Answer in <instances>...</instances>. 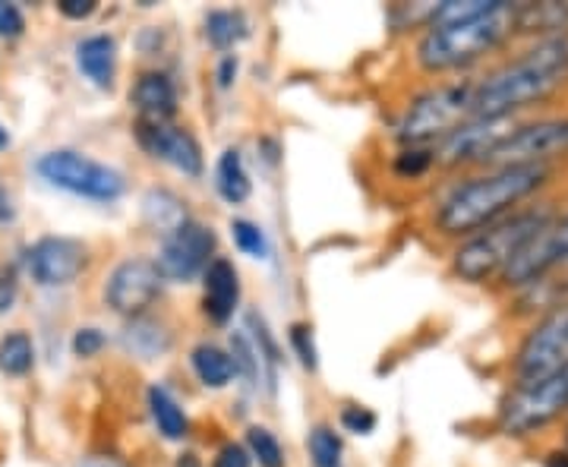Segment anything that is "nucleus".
<instances>
[{"mask_svg": "<svg viewBox=\"0 0 568 467\" xmlns=\"http://www.w3.org/2000/svg\"><path fill=\"white\" fill-rule=\"evenodd\" d=\"M568 82V39L534 41L511 61L477 80L474 121H508L530 104L547 102Z\"/></svg>", "mask_w": 568, "mask_h": 467, "instance_id": "1", "label": "nucleus"}, {"mask_svg": "<svg viewBox=\"0 0 568 467\" xmlns=\"http://www.w3.org/2000/svg\"><path fill=\"white\" fill-rule=\"evenodd\" d=\"M552 167H487L484 174L458 183L436 209V231L446 237H470L489 224L503 222L518 205L540 193Z\"/></svg>", "mask_w": 568, "mask_h": 467, "instance_id": "2", "label": "nucleus"}, {"mask_svg": "<svg viewBox=\"0 0 568 467\" xmlns=\"http://www.w3.org/2000/svg\"><path fill=\"white\" fill-rule=\"evenodd\" d=\"M515 35V3L499 0L489 13L426 29L417 41V63L426 73H455L487 58Z\"/></svg>", "mask_w": 568, "mask_h": 467, "instance_id": "3", "label": "nucleus"}, {"mask_svg": "<svg viewBox=\"0 0 568 467\" xmlns=\"http://www.w3.org/2000/svg\"><path fill=\"white\" fill-rule=\"evenodd\" d=\"M556 219L549 205H530L518 209L503 222L489 224L484 231L470 234L452 256L455 275L467 285H484L489 278H499L508 263Z\"/></svg>", "mask_w": 568, "mask_h": 467, "instance_id": "4", "label": "nucleus"}, {"mask_svg": "<svg viewBox=\"0 0 568 467\" xmlns=\"http://www.w3.org/2000/svg\"><path fill=\"white\" fill-rule=\"evenodd\" d=\"M474 92L477 80L443 82L420 92L398 123V143L429 149L448 140L458 126L474 121Z\"/></svg>", "mask_w": 568, "mask_h": 467, "instance_id": "5", "label": "nucleus"}, {"mask_svg": "<svg viewBox=\"0 0 568 467\" xmlns=\"http://www.w3.org/2000/svg\"><path fill=\"white\" fill-rule=\"evenodd\" d=\"M562 414H568V366L537 383H515L499 405V429L511 439H525Z\"/></svg>", "mask_w": 568, "mask_h": 467, "instance_id": "6", "label": "nucleus"}, {"mask_svg": "<svg viewBox=\"0 0 568 467\" xmlns=\"http://www.w3.org/2000/svg\"><path fill=\"white\" fill-rule=\"evenodd\" d=\"M36 171L41 174V181H48L51 186H58L63 193H73L82 200H95V203H114L121 200L126 181L118 167L99 162L85 152L77 149H54L44 152L36 164Z\"/></svg>", "mask_w": 568, "mask_h": 467, "instance_id": "7", "label": "nucleus"}, {"mask_svg": "<svg viewBox=\"0 0 568 467\" xmlns=\"http://www.w3.org/2000/svg\"><path fill=\"white\" fill-rule=\"evenodd\" d=\"M559 159H568V118H544L511 126L480 167H552Z\"/></svg>", "mask_w": 568, "mask_h": 467, "instance_id": "8", "label": "nucleus"}, {"mask_svg": "<svg viewBox=\"0 0 568 467\" xmlns=\"http://www.w3.org/2000/svg\"><path fill=\"white\" fill-rule=\"evenodd\" d=\"M568 366V301L552 306L544 319H537L534 328L521 338L515 351L511 373L515 383H537Z\"/></svg>", "mask_w": 568, "mask_h": 467, "instance_id": "9", "label": "nucleus"}, {"mask_svg": "<svg viewBox=\"0 0 568 467\" xmlns=\"http://www.w3.org/2000/svg\"><path fill=\"white\" fill-rule=\"evenodd\" d=\"M215 246H219V237L209 224L190 219L186 224H181L174 234L162 237V246H159V272H162L164 282H174V285H186L193 282L196 275H203L205 268L215 260Z\"/></svg>", "mask_w": 568, "mask_h": 467, "instance_id": "10", "label": "nucleus"}, {"mask_svg": "<svg viewBox=\"0 0 568 467\" xmlns=\"http://www.w3.org/2000/svg\"><path fill=\"white\" fill-rule=\"evenodd\" d=\"M164 278L159 272L155 260L145 256H130L111 268L108 282H104V304L111 306L123 319H136L145 316L149 306L162 297Z\"/></svg>", "mask_w": 568, "mask_h": 467, "instance_id": "11", "label": "nucleus"}, {"mask_svg": "<svg viewBox=\"0 0 568 467\" xmlns=\"http://www.w3.org/2000/svg\"><path fill=\"white\" fill-rule=\"evenodd\" d=\"M568 263V212L556 215L552 222L530 241L499 275V282L506 287H528L544 282L552 268Z\"/></svg>", "mask_w": 568, "mask_h": 467, "instance_id": "12", "label": "nucleus"}, {"mask_svg": "<svg viewBox=\"0 0 568 467\" xmlns=\"http://www.w3.org/2000/svg\"><path fill=\"white\" fill-rule=\"evenodd\" d=\"M26 268L39 287H67L89 268V250L73 237H41L29 246Z\"/></svg>", "mask_w": 568, "mask_h": 467, "instance_id": "13", "label": "nucleus"}, {"mask_svg": "<svg viewBox=\"0 0 568 467\" xmlns=\"http://www.w3.org/2000/svg\"><path fill=\"white\" fill-rule=\"evenodd\" d=\"M136 143L155 159V162L171 164L174 171H181L186 177H200L203 174V145L196 143V136L178 126V123H142L136 121Z\"/></svg>", "mask_w": 568, "mask_h": 467, "instance_id": "14", "label": "nucleus"}, {"mask_svg": "<svg viewBox=\"0 0 568 467\" xmlns=\"http://www.w3.org/2000/svg\"><path fill=\"white\" fill-rule=\"evenodd\" d=\"M508 121H470L465 126H458L448 140L439 143L436 149V164L446 167H462V164H480L487 159V152L493 145L506 136Z\"/></svg>", "mask_w": 568, "mask_h": 467, "instance_id": "15", "label": "nucleus"}, {"mask_svg": "<svg viewBox=\"0 0 568 467\" xmlns=\"http://www.w3.org/2000/svg\"><path fill=\"white\" fill-rule=\"evenodd\" d=\"M241 304V272L224 256H215L203 272V313L209 323L227 325Z\"/></svg>", "mask_w": 568, "mask_h": 467, "instance_id": "16", "label": "nucleus"}, {"mask_svg": "<svg viewBox=\"0 0 568 467\" xmlns=\"http://www.w3.org/2000/svg\"><path fill=\"white\" fill-rule=\"evenodd\" d=\"M130 104L142 123H171L178 114V85L164 70H145L130 89Z\"/></svg>", "mask_w": 568, "mask_h": 467, "instance_id": "17", "label": "nucleus"}, {"mask_svg": "<svg viewBox=\"0 0 568 467\" xmlns=\"http://www.w3.org/2000/svg\"><path fill=\"white\" fill-rule=\"evenodd\" d=\"M515 35L530 39H568V3H515Z\"/></svg>", "mask_w": 568, "mask_h": 467, "instance_id": "18", "label": "nucleus"}, {"mask_svg": "<svg viewBox=\"0 0 568 467\" xmlns=\"http://www.w3.org/2000/svg\"><path fill=\"white\" fill-rule=\"evenodd\" d=\"M77 67L85 80L99 89L114 85V70H118V41L111 35H89L77 44Z\"/></svg>", "mask_w": 568, "mask_h": 467, "instance_id": "19", "label": "nucleus"}, {"mask_svg": "<svg viewBox=\"0 0 568 467\" xmlns=\"http://www.w3.org/2000/svg\"><path fill=\"white\" fill-rule=\"evenodd\" d=\"M142 219L159 237H168L181 224L190 222V212H186V203L178 193H171V190H149L142 196Z\"/></svg>", "mask_w": 568, "mask_h": 467, "instance_id": "20", "label": "nucleus"}, {"mask_svg": "<svg viewBox=\"0 0 568 467\" xmlns=\"http://www.w3.org/2000/svg\"><path fill=\"white\" fill-rule=\"evenodd\" d=\"M190 366H193L196 379H200L205 388H227L237 379V369H234V361H231V351L212 345V342H203V345H196L190 351Z\"/></svg>", "mask_w": 568, "mask_h": 467, "instance_id": "21", "label": "nucleus"}, {"mask_svg": "<svg viewBox=\"0 0 568 467\" xmlns=\"http://www.w3.org/2000/svg\"><path fill=\"white\" fill-rule=\"evenodd\" d=\"M123 347L130 354H136L142 361H155L168 354L171 347V332L162 319H152V316H136L126 323V332H123Z\"/></svg>", "mask_w": 568, "mask_h": 467, "instance_id": "22", "label": "nucleus"}, {"mask_svg": "<svg viewBox=\"0 0 568 467\" xmlns=\"http://www.w3.org/2000/svg\"><path fill=\"white\" fill-rule=\"evenodd\" d=\"M149 414H152V424L162 433L168 443H183L190 436V420H186V410L181 402L168 392L164 386L149 388Z\"/></svg>", "mask_w": 568, "mask_h": 467, "instance_id": "23", "label": "nucleus"}, {"mask_svg": "<svg viewBox=\"0 0 568 467\" xmlns=\"http://www.w3.org/2000/svg\"><path fill=\"white\" fill-rule=\"evenodd\" d=\"M215 190H219L224 203L231 205H241L250 200L253 181H250V171H246L241 149H224L222 152V159L215 164Z\"/></svg>", "mask_w": 568, "mask_h": 467, "instance_id": "24", "label": "nucleus"}, {"mask_svg": "<svg viewBox=\"0 0 568 467\" xmlns=\"http://www.w3.org/2000/svg\"><path fill=\"white\" fill-rule=\"evenodd\" d=\"M250 35V20L244 10H212L205 17V39L219 51H231Z\"/></svg>", "mask_w": 568, "mask_h": 467, "instance_id": "25", "label": "nucleus"}, {"mask_svg": "<svg viewBox=\"0 0 568 467\" xmlns=\"http://www.w3.org/2000/svg\"><path fill=\"white\" fill-rule=\"evenodd\" d=\"M246 335L253 338V345H256V354H260V364H263V376H265V386L268 392H275V376H278V366H282V351H278V342L272 338V332H268V325H265L263 316H256V313H250L246 316Z\"/></svg>", "mask_w": 568, "mask_h": 467, "instance_id": "26", "label": "nucleus"}, {"mask_svg": "<svg viewBox=\"0 0 568 467\" xmlns=\"http://www.w3.org/2000/svg\"><path fill=\"white\" fill-rule=\"evenodd\" d=\"M36 366V345L26 332H10L0 338V369L7 376H26Z\"/></svg>", "mask_w": 568, "mask_h": 467, "instance_id": "27", "label": "nucleus"}, {"mask_svg": "<svg viewBox=\"0 0 568 467\" xmlns=\"http://www.w3.org/2000/svg\"><path fill=\"white\" fill-rule=\"evenodd\" d=\"M231 361H234V369H237V379L246 388H260L263 364H260V354H256L253 338L246 335L244 328L241 332H231Z\"/></svg>", "mask_w": 568, "mask_h": 467, "instance_id": "28", "label": "nucleus"}, {"mask_svg": "<svg viewBox=\"0 0 568 467\" xmlns=\"http://www.w3.org/2000/svg\"><path fill=\"white\" fill-rule=\"evenodd\" d=\"M306 448H310V461H313V467L342 465V436H338L332 427H325V424L310 429V436H306Z\"/></svg>", "mask_w": 568, "mask_h": 467, "instance_id": "29", "label": "nucleus"}, {"mask_svg": "<svg viewBox=\"0 0 568 467\" xmlns=\"http://www.w3.org/2000/svg\"><path fill=\"white\" fill-rule=\"evenodd\" d=\"M231 237H234V246L250 260H268L272 256V244H268L265 231L250 219H234L231 222Z\"/></svg>", "mask_w": 568, "mask_h": 467, "instance_id": "30", "label": "nucleus"}, {"mask_svg": "<svg viewBox=\"0 0 568 467\" xmlns=\"http://www.w3.org/2000/svg\"><path fill=\"white\" fill-rule=\"evenodd\" d=\"M246 451L253 455V461H260V467H284V446L272 429H246Z\"/></svg>", "mask_w": 568, "mask_h": 467, "instance_id": "31", "label": "nucleus"}, {"mask_svg": "<svg viewBox=\"0 0 568 467\" xmlns=\"http://www.w3.org/2000/svg\"><path fill=\"white\" fill-rule=\"evenodd\" d=\"M436 164V149H420V145H405L395 159V174L398 177H424L426 171Z\"/></svg>", "mask_w": 568, "mask_h": 467, "instance_id": "32", "label": "nucleus"}, {"mask_svg": "<svg viewBox=\"0 0 568 467\" xmlns=\"http://www.w3.org/2000/svg\"><path fill=\"white\" fill-rule=\"evenodd\" d=\"M287 342H291V351L297 354V361L304 369H320V351H316V342H313V328L306 323H294L291 332H287Z\"/></svg>", "mask_w": 568, "mask_h": 467, "instance_id": "33", "label": "nucleus"}, {"mask_svg": "<svg viewBox=\"0 0 568 467\" xmlns=\"http://www.w3.org/2000/svg\"><path fill=\"white\" fill-rule=\"evenodd\" d=\"M379 424V417L364 405H345L342 407V427L354 436H369L373 429Z\"/></svg>", "mask_w": 568, "mask_h": 467, "instance_id": "34", "label": "nucleus"}, {"mask_svg": "<svg viewBox=\"0 0 568 467\" xmlns=\"http://www.w3.org/2000/svg\"><path fill=\"white\" fill-rule=\"evenodd\" d=\"M104 345H108V338H104L102 328H95V325H85V328H80L77 335H73V354L77 357H99L104 351Z\"/></svg>", "mask_w": 568, "mask_h": 467, "instance_id": "35", "label": "nucleus"}, {"mask_svg": "<svg viewBox=\"0 0 568 467\" xmlns=\"http://www.w3.org/2000/svg\"><path fill=\"white\" fill-rule=\"evenodd\" d=\"M26 32V17L17 3L0 0V39H20Z\"/></svg>", "mask_w": 568, "mask_h": 467, "instance_id": "36", "label": "nucleus"}, {"mask_svg": "<svg viewBox=\"0 0 568 467\" xmlns=\"http://www.w3.org/2000/svg\"><path fill=\"white\" fill-rule=\"evenodd\" d=\"M212 467H253V455L241 443H227L219 448V455L212 458Z\"/></svg>", "mask_w": 568, "mask_h": 467, "instance_id": "37", "label": "nucleus"}, {"mask_svg": "<svg viewBox=\"0 0 568 467\" xmlns=\"http://www.w3.org/2000/svg\"><path fill=\"white\" fill-rule=\"evenodd\" d=\"M58 10L67 20H89L99 10V3L95 0H58Z\"/></svg>", "mask_w": 568, "mask_h": 467, "instance_id": "38", "label": "nucleus"}, {"mask_svg": "<svg viewBox=\"0 0 568 467\" xmlns=\"http://www.w3.org/2000/svg\"><path fill=\"white\" fill-rule=\"evenodd\" d=\"M215 77H219V85H222V89H231L234 80H237V54H224Z\"/></svg>", "mask_w": 568, "mask_h": 467, "instance_id": "39", "label": "nucleus"}, {"mask_svg": "<svg viewBox=\"0 0 568 467\" xmlns=\"http://www.w3.org/2000/svg\"><path fill=\"white\" fill-rule=\"evenodd\" d=\"M82 467H130V465H123L121 458H111V455H99V458L82 461Z\"/></svg>", "mask_w": 568, "mask_h": 467, "instance_id": "40", "label": "nucleus"}, {"mask_svg": "<svg viewBox=\"0 0 568 467\" xmlns=\"http://www.w3.org/2000/svg\"><path fill=\"white\" fill-rule=\"evenodd\" d=\"M13 291H17V285H13V275H7V285H0V313L10 306V301H13Z\"/></svg>", "mask_w": 568, "mask_h": 467, "instance_id": "41", "label": "nucleus"}, {"mask_svg": "<svg viewBox=\"0 0 568 467\" xmlns=\"http://www.w3.org/2000/svg\"><path fill=\"white\" fill-rule=\"evenodd\" d=\"M544 467H568V448H556V451H549Z\"/></svg>", "mask_w": 568, "mask_h": 467, "instance_id": "42", "label": "nucleus"}, {"mask_svg": "<svg viewBox=\"0 0 568 467\" xmlns=\"http://www.w3.org/2000/svg\"><path fill=\"white\" fill-rule=\"evenodd\" d=\"M13 219V205H10V196H7V190L0 186V222H10Z\"/></svg>", "mask_w": 568, "mask_h": 467, "instance_id": "43", "label": "nucleus"}, {"mask_svg": "<svg viewBox=\"0 0 568 467\" xmlns=\"http://www.w3.org/2000/svg\"><path fill=\"white\" fill-rule=\"evenodd\" d=\"M174 467H203V461H200V455H196V451H183Z\"/></svg>", "mask_w": 568, "mask_h": 467, "instance_id": "44", "label": "nucleus"}, {"mask_svg": "<svg viewBox=\"0 0 568 467\" xmlns=\"http://www.w3.org/2000/svg\"><path fill=\"white\" fill-rule=\"evenodd\" d=\"M7 143H10V136H7V130L0 126V149H7Z\"/></svg>", "mask_w": 568, "mask_h": 467, "instance_id": "45", "label": "nucleus"}, {"mask_svg": "<svg viewBox=\"0 0 568 467\" xmlns=\"http://www.w3.org/2000/svg\"><path fill=\"white\" fill-rule=\"evenodd\" d=\"M566 448H568V429H566Z\"/></svg>", "mask_w": 568, "mask_h": 467, "instance_id": "46", "label": "nucleus"}]
</instances>
